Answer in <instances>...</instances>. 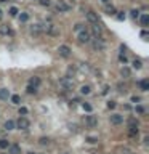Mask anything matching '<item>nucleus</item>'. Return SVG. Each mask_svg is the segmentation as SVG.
I'll list each match as a JSON object with an SVG mask.
<instances>
[{"mask_svg": "<svg viewBox=\"0 0 149 154\" xmlns=\"http://www.w3.org/2000/svg\"><path fill=\"white\" fill-rule=\"evenodd\" d=\"M42 28H43V32H47L51 37H58L61 34V31H59V28L56 24H42Z\"/></svg>", "mask_w": 149, "mask_h": 154, "instance_id": "obj_1", "label": "nucleus"}, {"mask_svg": "<svg viewBox=\"0 0 149 154\" xmlns=\"http://www.w3.org/2000/svg\"><path fill=\"white\" fill-rule=\"evenodd\" d=\"M59 87H61L64 92H67V90H72V88H74V80L71 79L69 75H66V77H61V79H59Z\"/></svg>", "mask_w": 149, "mask_h": 154, "instance_id": "obj_2", "label": "nucleus"}, {"mask_svg": "<svg viewBox=\"0 0 149 154\" xmlns=\"http://www.w3.org/2000/svg\"><path fill=\"white\" fill-rule=\"evenodd\" d=\"M91 48H93V51H104L106 50V44H104V40L101 37H95L93 42H91Z\"/></svg>", "mask_w": 149, "mask_h": 154, "instance_id": "obj_3", "label": "nucleus"}, {"mask_svg": "<svg viewBox=\"0 0 149 154\" xmlns=\"http://www.w3.org/2000/svg\"><path fill=\"white\" fill-rule=\"evenodd\" d=\"M83 124L87 127H90V128H93V127L98 125V119L95 116H83Z\"/></svg>", "mask_w": 149, "mask_h": 154, "instance_id": "obj_4", "label": "nucleus"}, {"mask_svg": "<svg viewBox=\"0 0 149 154\" xmlns=\"http://www.w3.org/2000/svg\"><path fill=\"white\" fill-rule=\"evenodd\" d=\"M14 125H16L18 128H21V130H27L29 128V120L26 119V117H19V119L14 122Z\"/></svg>", "mask_w": 149, "mask_h": 154, "instance_id": "obj_5", "label": "nucleus"}, {"mask_svg": "<svg viewBox=\"0 0 149 154\" xmlns=\"http://www.w3.org/2000/svg\"><path fill=\"white\" fill-rule=\"evenodd\" d=\"M42 34H43L42 24H34V26H31V35H34V37H40Z\"/></svg>", "mask_w": 149, "mask_h": 154, "instance_id": "obj_6", "label": "nucleus"}, {"mask_svg": "<svg viewBox=\"0 0 149 154\" xmlns=\"http://www.w3.org/2000/svg\"><path fill=\"white\" fill-rule=\"evenodd\" d=\"M91 40V35L88 31H80L79 32V42L80 44H88Z\"/></svg>", "mask_w": 149, "mask_h": 154, "instance_id": "obj_7", "label": "nucleus"}, {"mask_svg": "<svg viewBox=\"0 0 149 154\" xmlns=\"http://www.w3.org/2000/svg\"><path fill=\"white\" fill-rule=\"evenodd\" d=\"M56 10L59 13H64V11H69L71 10V5H67L64 0H58V3H56Z\"/></svg>", "mask_w": 149, "mask_h": 154, "instance_id": "obj_8", "label": "nucleus"}, {"mask_svg": "<svg viewBox=\"0 0 149 154\" xmlns=\"http://www.w3.org/2000/svg\"><path fill=\"white\" fill-rule=\"evenodd\" d=\"M58 53L62 56V58H69V56H71V48L67 47V45H59Z\"/></svg>", "mask_w": 149, "mask_h": 154, "instance_id": "obj_9", "label": "nucleus"}, {"mask_svg": "<svg viewBox=\"0 0 149 154\" xmlns=\"http://www.w3.org/2000/svg\"><path fill=\"white\" fill-rule=\"evenodd\" d=\"M122 122H124V117H122L120 114H112L111 116V124H114V125H120Z\"/></svg>", "mask_w": 149, "mask_h": 154, "instance_id": "obj_10", "label": "nucleus"}, {"mask_svg": "<svg viewBox=\"0 0 149 154\" xmlns=\"http://www.w3.org/2000/svg\"><path fill=\"white\" fill-rule=\"evenodd\" d=\"M0 34H2V35H11V34H13V31L10 29V26L2 24V26H0Z\"/></svg>", "mask_w": 149, "mask_h": 154, "instance_id": "obj_11", "label": "nucleus"}, {"mask_svg": "<svg viewBox=\"0 0 149 154\" xmlns=\"http://www.w3.org/2000/svg\"><path fill=\"white\" fill-rule=\"evenodd\" d=\"M87 19L90 21L91 24H96L98 23V15L95 13V11H88V13H87Z\"/></svg>", "mask_w": 149, "mask_h": 154, "instance_id": "obj_12", "label": "nucleus"}, {"mask_svg": "<svg viewBox=\"0 0 149 154\" xmlns=\"http://www.w3.org/2000/svg\"><path fill=\"white\" fill-rule=\"evenodd\" d=\"M8 149H10V154H21L19 144H10V146H8Z\"/></svg>", "mask_w": 149, "mask_h": 154, "instance_id": "obj_13", "label": "nucleus"}, {"mask_svg": "<svg viewBox=\"0 0 149 154\" xmlns=\"http://www.w3.org/2000/svg\"><path fill=\"white\" fill-rule=\"evenodd\" d=\"M101 32H103V29H101V26H100V24H93V35H95V37H100V35H101Z\"/></svg>", "mask_w": 149, "mask_h": 154, "instance_id": "obj_14", "label": "nucleus"}, {"mask_svg": "<svg viewBox=\"0 0 149 154\" xmlns=\"http://www.w3.org/2000/svg\"><path fill=\"white\" fill-rule=\"evenodd\" d=\"M120 74H122V77H124V79H128L130 75H132V71H130L128 68H125V66H124V68L120 69Z\"/></svg>", "mask_w": 149, "mask_h": 154, "instance_id": "obj_15", "label": "nucleus"}, {"mask_svg": "<svg viewBox=\"0 0 149 154\" xmlns=\"http://www.w3.org/2000/svg\"><path fill=\"white\" fill-rule=\"evenodd\" d=\"M104 11H106V15H109V16H112V15L117 13V11H115V8L112 7V5H108V3H106V8H104Z\"/></svg>", "mask_w": 149, "mask_h": 154, "instance_id": "obj_16", "label": "nucleus"}, {"mask_svg": "<svg viewBox=\"0 0 149 154\" xmlns=\"http://www.w3.org/2000/svg\"><path fill=\"white\" fill-rule=\"evenodd\" d=\"M139 87H141L143 92H148V90H149V80L148 79H143L141 82H139Z\"/></svg>", "mask_w": 149, "mask_h": 154, "instance_id": "obj_17", "label": "nucleus"}, {"mask_svg": "<svg viewBox=\"0 0 149 154\" xmlns=\"http://www.w3.org/2000/svg\"><path fill=\"white\" fill-rule=\"evenodd\" d=\"M10 98V92L7 88H0V99H8Z\"/></svg>", "mask_w": 149, "mask_h": 154, "instance_id": "obj_18", "label": "nucleus"}, {"mask_svg": "<svg viewBox=\"0 0 149 154\" xmlns=\"http://www.w3.org/2000/svg\"><path fill=\"white\" fill-rule=\"evenodd\" d=\"M29 85L38 87V85H40V77H31V79H29Z\"/></svg>", "mask_w": 149, "mask_h": 154, "instance_id": "obj_19", "label": "nucleus"}, {"mask_svg": "<svg viewBox=\"0 0 149 154\" xmlns=\"http://www.w3.org/2000/svg\"><path fill=\"white\" fill-rule=\"evenodd\" d=\"M8 146H10V141H8L7 138H2V140H0V149H7Z\"/></svg>", "mask_w": 149, "mask_h": 154, "instance_id": "obj_20", "label": "nucleus"}, {"mask_svg": "<svg viewBox=\"0 0 149 154\" xmlns=\"http://www.w3.org/2000/svg\"><path fill=\"white\" fill-rule=\"evenodd\" d=\"M117 88H119V92H120V93H125L128 87H127V84H124V82H119V84H117Z\"/></svg>", "mask_w": 149, "mask_h": 154, "instance_id": "obj_21", "label": "nucleus"}, {"mask_svg": "<svg viewBox=\"0 0 149 154\" xmlns=\"http://www.w3.org/2000/svg\"><path fill=\"white\" fill-rule=\"evenodd\" d=\"M90 92H91L90 85H82V88H80V93H82V95H88Z\"/></svg>", "mask_w": 149, "mask_h": 154, "instance_id": "obj_22", "label": "nucleus"}, {"mask_svg": "<svg viewBox=\"0 0 149 154\" xmlns=\"http://www.w3.org/2000/svg\"><path fill=\"white\" fill-rule=\"evenodd\" d=\"M128 128H138V120L136 119H128Z\"/></svg>", "mask_w": 149, "mask_h": 154, "instance_id": "obj_23", "label": "nucleus"}, {"mask_svg": "<svg viewBox=\"0 0 149 154\" xmlns=\"http://www.w3.org/2000/svg\"><path fill=\"white\" fill-rule=\"evenodd\" d=\"M14 127L16 125H14L13 120H7V122H5V130H13Z\"/></svg>", "mask_w": 149, "mask_h": 154, "instance_id": "obj_24", "label": "nucleus"}, {"mask_svg": "<svg viewBox=\"0 0 149 154\" xmlns=\"http://www.w3.org/2000/svg\"><path fill=\"white\" fill-rule=\"evenodd\" d=\"M148 24H149V16H148V15H143V16H141V26H144V28H146Z\"/></svg>", "mask_w": 149, "mask_h": 154, "instance_id": "obj_25", "label": "nucleus"}, {"mask_svg": "<svg viewBox=\"0 0 149 154\" xmlns=\"http://www.w3.org/2000/svg\"><path fill=\"white\" fill-rule=\"evenodd\" d=\"M38 143H40L42 146H48V144H50V138H45V137H42L40 140H38Z\"/></svg>", "mask_w": 149, "mask_h": 154, "instance_id": "obj_26", "label": "nucleus"}, {"mask_svg": "<svg viewBox=\"0 0 149 154\" xmlns=\"http://www.w3.org/2000/svg\"><path fill=\"white\" fill-rule=\"evenodd\" d=\"M27 93L29 95H35V93H37V87H32V85H27Z\"/></svg>", "mask_w": 149, "mask_h": 154, "instance_id": "obj_27", "label": "nucleus"}, {"mask_svg": "<svg viewBox=\"0 0 149 154\" xmlns=\"http://www.w3.org/2000/svg\"><path fill=\"white\" fill-rule=\"evenodd\" d=\"M11 103H13V104H19V103H21V96L19 95H13V96H11Z\"/></svg>", "mask_w": 149, "mask_h": 154, "instance_id": "obj_28", "label": "nucleus"}, {"mask_svg": "<svg viewBox=\"0 0 149 154\" xmlns=\"http://www.w3.org/2000/svg\"><path fill=\"white\" fill-rule=\"evenodd\" d=\"M8 13H10V16H18V13H19V11H18L16 7H11L10 10H8Z\"/></svg>", "mask_w": 149, "mask_h": 154, "instance_id": "obj_29", "label": "nucleus"}, {"mask_svg": "<svg viewBox=\"0 0 149 154\" xmlns=\"http://www.w3.org/2000/svg\"><path fill=\"white\" fill-rule=\"evenodd\" d=\"M27 19H29V13H21L19 15V21H21V23H26Z\"/></svg>", "mask_w": 149, "mask_h": 154, "instance_id": "obj_30", "label": "nucleus"}, {"mask_svg": "<svg viewBox=\"0 0 149 154\" xmlns=\"http://www.w3.org/2000/svg\"><path fill=\"white\" fill-rule=\"evenodd\" d=\"M133 68H135V69H141L143 68L141 59H135V61H133Z\"/></svg>", "mask_w": 149, "mask_h": 154, "instance_id": "obj_31", "label": "nucleus"}, {"mask_svg": "<svg viewBox=\"0 0 149 154\" xmlns=\"http://www.w3.org/2000/svg\"><path fill=\"white\" fill-rule=\"evenodd\" d=\"M82 108H83L85 111H87V113H91V109H93V106H91L90 103H83V104H82Z\"/></svg>", "mask_w": 149, "mask_h": 154, "instance_id": "obj_32", "label": "nucleus"}, {"mask_svg": "<svg viewBox=\"0 0 149 154\" xmlns=\"http://www.w3.org/2000/svg\"><path fill=\"white\" fill-rule=\"evenodd\" d=\"M115 16H117V19H119V21H125V18H127V15H125L124 11H119V13L115 15Z\"/></svg>", "mask_w": 149, "mask_h": 154, "instance_id": "obj_33", "label": "nucleus"}, {"mask_svg": "<svg viewBox=\"0 0 149 154\" xmlns=\"http://www.w3.org/2000/svg\"><path fill=\"white\" fill-rule=\"evenodd\" d=\"M38 3H40L42 7H50V3H51V2H50V0H38Z\"/></svg>", "mask_w": 149, "mask_h": 154, "instance_id": "obj_34", "label": "nucleus"}, {"mask_svg": "<svg viewBox=\"0 0 149 154\" xmlns=\"http://www.w3.org/2000/svg\"><path fill=\"white\" fill-rule=\"evenodd\" d=\"M87 143L95 144V143H98V138H95V137H88V138H87Z\"/></svg>", "mask_w": 149, "mask_h": 154, "instance_id": "obj_35", "label": "nucleus"}, {"mask_svg": "<svg viewBox=\"0 0 149 154\" xmlns=\"http://www.w3.org/2000/svg\"><path fill=\"white\" fill-rule=\"evenodd\" d=\"M130 16L135 18V19H136V18L139 16V11H138V10H132V11H130Z\"/></svg>", "mask_w": 149, "mask_h": 154, "instance_id": "obj_36", "label": "nucleus"}, {"mask_svg": "<svg viewBox=\"0 0 149 154\" xmlns=\"http://www.w3.org/2000/svg\"><path fill=\"white\" fill-rule=\"evenodd\" d=\"M135 111H136L138 114H144V113H146V109H144L143 106H136V108H135Z\"/></svg>", "mask_w": 149, "mask_h": 154, "instance_id": "obj_37", "label": "nucleus"}, {"mask_svg": "<svg viewBox=\"0 0 149 154\" xmlns=\"http://www.w3.org/2000/svg\"><path fill=\"white\" fill-rule=\"evenodd\" d=\"M74 31H77V32H80V31H83V24H76V26H74Z\"/></svg>", "mask_w": 149, "mask_h": 154, "instance_id": "obj_38", "label": "nucleus"}, {"mask_svg": "<svg viewBox=\"0 0 149 154\" xmlns=\"http://www.w3.org/2000/svg\"><path fill=\"white\" fill-rule=\"evenodd\" d=\"M139 35H141V39H144V40H148V37H149V32H148V31H143Z\"/></svg>", "mask_w": 149, "mask_h": 154, "instance_id": "obj_39", "label": "nucleus"}, {"mask_svg": "<svg viewBox=\"0 0 149 154\" xmlns=\"http://www.w3.org/2000/svg\"><path fill=\"white\" fill-rule=\"evenodd\" d=\"M27 114V109L26 108H19V116H26Z\"/></svg>", "mask_w": 149, "mask_h": 154, "instance_id": "obj_40", "label": "nucleus"}, {"mask_svg": "<svg viewBox=\"0 0 149 154\" xmlns=\"http://www.w3.org/2000/svg\"><path fill=\"white\" fill-rule=\"evenodd\" d=\"M69 130H71V132H74V133H76V132L79 130V128H77V125H76V124H72V125H69Z\"/></svg>", "mask_w": 149, "mask_h": 154, "instance_id": "obj_41", "label": "nucleus"}, {"mask_svg": "<svg viewBox=\"0 0 149 154\" xmlns=\"http://www.w3.org/2000/svg\"><path fill=\"white\" fill-rule=\"evenodd\" d=\"M108 108H109V109H114V108H115V101H109L108 103Z\"/></svg>", "mask_w": 149, "mask_h": 154, "instance_id": "obj_42", "label": "nucleus"}, {"mask_svg": "<svg viewBox=\"0 0 149 154\" xmlns=\"http://www.w3.org/2000/svg\"><path fill=\"white\" fill-rule=\"evenodd\" d=\"M119 59H120L122 63H127V56H125V55H120V56H119Z\"/></svg>", "mask_w": 149, "mask_h": 154, "instance_id": "obj_43", "label": "nucleus"}, {"mask_svg": "<svg viewBox=\"0 0 149 154\" xmlns=\"http://www.w3.org/2000/svg\"><path fill=\"white\" fill-rule=\"evenodd\" d=\"M132 101L133 103H139V96H132Z\"/></svg>", "mask_w": 149, "mask_h": 154, "instance_id": "obj_44", "label": "nucleus"}, {"mask_svg": "<svg viewBox=\"0 0 149 154\" xmlns=\"http://www.w3.org/2000/svg\"><path fill=\"white\" fill-rule=\"evenodd\" d=\"M2 16H3V11L0 10V19H2Z\"/></svg>", "mask_w": 149, "mask_h": 154, "instance_id": "obj_45", "label": "nucleus"}, {"mask_svg": "<svg viewBox=\"0 0 149 154\" xmlns=\"http://www.w3.org/2000/svg\"><path fill=\"white\" fill-rule=\"evenodd\" d=\"M101 2H103V3H108V2H109V0H101Z\"/></svg>", "mask_w": 149, "mask_h": 154, "instance_id": "obj_46", "label": "nucleus"}, {"mask_svg": "<svg viewBox=\"0 0 149 154\" xmlns=\"http://www.w3.org/2000/svg\"><path fill=\"white\" fill-rule=\"evenodd\" d=\"M5 2H7V0H0V3H5Z\"/></svg>", "mask_w": 149, "mask_h": 154, "instance_id": "obj_47", "label": "nucleus"}, {"mask_svg": "<svg viewBox=\"0 0 149 154\" xmlns=\"http://www.w3.org/2000/svg\"><path fill=\"white\" fill-rule=\"evenodd\" d=\"M29 154H35V153H29Z\"/></svg>", "mask_w": 149, "mask_h": 154, "instance_id": "obj_48", "label": "nucleus"}, {"mask_svg": "<svg viewBox=\"0 0 149 154\" xmlns=\"http://www.w3.org/2000/svg\"><path fill=\"white\" fill-rule=\"evenodd\" d=\"M3 154H5V153H3Z\"/></svg>", "mask_w": 149, "mask_h": 154, "instance_id": "obj_49", "label": "nucleus"}]
</instances>
